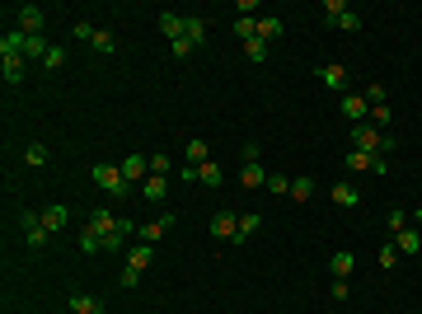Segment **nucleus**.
I'll return each mask as SVG.
<instances>
[{
	"label": "nucleus",
	"mask_w": 422,
	"mask_h": 314,
	"mask_svg": "<svg viewBox=\"0 0 422 314\" xmlns=\"http://www.w3.org/2000/svg\"><path fill=\"white\" fill-rule=\"evenodd\" d=\"M333 202L343 206V211H352V206H361V192L352 183H333Z\"/></svg>",
	"instance_id": "nucleus-20"
},
{
	"label": "nucleus",
	"mask_w": 422,
	"mask_h": 314,
	"mask_svg": "<svg viewBox=\"0 0 422 314\" xmlns=\"http://www.w3.org/2000/svg\"><path fill=\"white\" fill-rule=\"evenodd\" d=\"M361 99H366V104H385V85H366Z\"/></svg>",
	"instance_id": "nucleus-40"
},
{
	"label": "nucleus",
	"mask_w": 422,
	"mask_h": 314,
	"mask_svg": "<svg viewBox=\"0 0 422 314\" xmlns=\"http://www.w3.org/2000/svg\"><path fill=\"white\" fill-rule=\"evenodd\" d=\"M141 197H146V202H164V197H169V178H164V173H150V178L141 183Z\"/></svg>",
	"instance_id": "nucleus-14"
},
{
	"label": "nucleus",
	"mask_w": 422,
	"mask_h": 314,
	"mask_svg": "<svg viewBox=\"0 0 422 314\" xmlns=\"http://www.w3.org/2000/svg\"><path fill=\"white\" fill-rule=\"evenodd\" d=\"M328 272H333L338 282H347V277L357 272V258H352V253H347V249H338V253H333V258H328Z\"/></svg>",
	"instance_id": "nucleus-15"
},
{
	"label": "nucleus",
	"mask_w": 422,
	"mask_h": 314,
	"mask_svg": "<svg viewBox=\"0 0 422 314\" xmlns=\"http://www.w3.org/2000/svg\"><path fill=\"white\" fill-rule=\"evenodd\" d=\"M192 43H188V38H178V43H169V57H178V62H183V57H192Z\"/></svg>",
	"instance_id": "nucleus-39"
},
{
	"label": "nucleus",
	"mask_w": 422,
	"mask_h": 314,
	"mask_svg": "<svg viewBox=\"0 0 422 314\" xmlns=\"http://www.w3.org/2000/svg\"><path fill=\"white\" fill-rule=\"evenodd\" d=\"M267 52H272V43H263V38H249V43H244V57H249L253 66H263Z\"/></svg>",
	"instance_id": "nucleus-27"
},
{
	"label": "nucleus",
	"mask_w": 422,
	"mask_h": 314,
	"mask_svg": "<svg viewBox=\"0 0 422 314\" xmlns=\"http://www.w3.org/2000/svg\"><path fill=\"white\" fill-rule=\"evenodd\" d=\"M234 38H239V43L258 38V19H234Z\"/></svg>",
	"instance_id": "nucleus-31"
},
{
	"label": "nucleus",
	"mask_w": 422,
	"mask_h": 314,
	"mask_svg": "<svg viewBox=\"0 0 422 314\" xmlns=\"http://www.w3.org/2000/svg\"><path fill=\"white\" fill-rule=\"evenodd\" d=\"M399 258H404V253L394 249V244H385V249H380V267H394V263H399Z\"/></svg>",
	"instance_id": "nucleus-41"
},
{
	"label": "nucleus",
	"mask_w": 422,
	"mask_h": 314,
	"mask_svg": "<svg viewBox=\"0 0 422 314\" xmlns=\"http://www.w3.org/2000/svg\"><path fill=\"white\" fill-rule=\"evenodd\" d=\"M118 282H122V291H132V286L141 282V272H132V267H122V277H118Z\"/></svg>",
	"instance_id": "nucleus-44"
},
{
	"label": "nucleus",
	"mask_w": 422,
	"mask_h": 314,
	"mask_svg": "<svg viewBox=\"0 0 422 314\" xmlns=\"http://www.w3.org/2000/svg\"><path fill=\"white\" fill-rule=\"evenodd\" d=\"M19 230H24V244H29V249H43L47 235H52V230L43 225V216H38V211H19Z\"/></svg>",
	"instance_id": "nucleus-5"
},
{
	"label": "nucleus",
	"mask_w": 422,
	"mask_h": 314,
	"mask_svg": "<svg viewBox=\"0 0 422 314\" xmlns=\"http://www.w3.org/2000/svg\"><path fill=\"white\" fill-rule=\"evenodd\" d=\"M253 10H258V0H239V5H234V15H239V19H249Z\"/></svg>",
	"instance_id": "nucleus-45"
},
{
	"label": "nucleus",
	"mask_w": 422,
	"mask_h": 314,
	"mask_svg": "<svg viewBox=\"0 0 422 314\" xmlns=\"http://www.w3.org/2000/svg\"><path fill=\"white\" fill-rule=\"evenodd\" d=\"M347 141H352V150H371V155H390L394 150V136L380 131V127H371V122H357L347 131Z\"/></svg>",
	"instance_id": "nucleus-1"
},
{
	"label": "nucleus",
	"mask_w": 422,
	"mask_h": 314,
	"mask_svg": "<svg viewBox=\"0 0 422 314\" xmlns=\"http://www.w3.org/2000/svg\"><path fill=\"white\" fill-rule=\"evenodd\" d=\"M183 38L192 43V48H202V43H206V19H197V15H183Z\"/></svg>",
	"instance_id": "nucleus-18"
},
{
	"label": "nucleus",
	"mask_w": 422,
	"mask_h": 314,
	"mask_svg": "<svg viewBox=\"0 0 422 314\" xmlns=\"http://www.w3.org/2000/svg\"><path fill=\"white\" fill-rule=\"evenodd\" d=\"M281 33H286V24H281L277 15H267V19H258V38H263V43H277Z\"/></svg>",
	"instance_id": "nucleus-25"
},
{
	"label": "nucleus",
	"mask_w": 422,
	"mask_h": 314,
	"mask_svg": "<svg viewBox=\"0 0 422 314\" xmlns=\"http://www.w3.org/2000/svg\"><path fill=\"white\" fill-rule=\"evenodd\" d=\"M10 15H15V29H24L29 38H43V29H47V15L38 10V5H15Z\"/></svg>",
	"instance_id": "nucleus-4"
},
{
	"label": "nucleus",
	"mask_w": 422,
	"mask_h": 314,
	"mask_svg": "<svg viewBox=\"0 0 422 314\" xmlns=\"http://www.w3.org/2000/svg\"><path fill=\"white\" fill-rule=\"evenodd\" d=\"M319 80H324L328 90H347V66H338V62H324V66H319Z\"/></svg>",
	"instance_id": "nucleus-17"
},
{
	"label": "nucleus",
	"mask_w": 422,
	"mask_h": 314,
	"mask_svg": "<svg viewBox=\"0 0 422 314\" xmlns=\"http://www.w3.org/2000/svg\"><path fill=\"white\" fill-rule=\"evenodd\" d=\"M310 192H314V178H291V197L296 202H310Z\"/></svg>",
	"instance_id": "nucleus-33"
},
{
	"label": "nucleus",
	"mask_w": 422,
	"mask_h": 314,
	"mask_svg": "<svg viewBox=\"0 0 422 314\" xmlns=\"http://www.w3.org/2000/svg\"><path fill=\"white\" fill-rule=\"evenodd\" d=\"M343 117H347L352 127H357V122H366V117H371V104H366L361 94H343Z\"/></svg>",
	"instance_id": "nucleus-13"
},
{
	"label": "nucleus",
	"mask_w": 422,
	"mask_h": 314,
	"mask_svg": "<svg viewBox=\"0 0 422 314\" xmlns=\"http://www.w3.org/2000/svg\"><path fill=\"white\" fill-rule=\"evenodd\" d=\"M0 76H5L10 90H15V85H24V76H29V62H24L19 52H0Z\"/></svg>",
	"instance_id": "nucleus-7"
},
{
	"label": "nucleus",
	"mask_w": 422,
	"mask_h": 314,
	"mask_svg": "<svg viewBox=\"0 0 422 314\" xmlns=\"http://www.w3.org/2000/svg\"><path fill=\"white\" fill-rule=\"evenodd\" d=\"M47 52H52V43H47V38H24V62H29V57H38V62H43Z\"/></svg>",
	"instance_id": "nucleus-29"
},
{
	"label": "nucleus",
	"mask_w": 422,
	"mask_h": 314,
	"mask_svg": "<svg viewBox=\"0 0 422 314\" xmlns=\"http://www.w3.org/2000/svg\"><path fill=\"white\" fill-rule=\"evenodd\" d=\"M390 244H394L399 253H418V249H422V230H399Z\"/></svg>",
	"instance_id": "nucleus-21"
},
{
	"label": "nucleus",
	"mask_w": 422,
	"mask_h": 314,
	"mask_svg": "<svg viewBox=\"0 0 422 314\" xmlns=\"http://www.w3.org/2000/svg\"><path fill=\"white\" fill-rule=\"evenodd\" d=\"M239 183H244V188H267V169L263 164H244V169H239Z\"/></svg>",
	"instance_id": "nucleus-24"
},
{
	"label": "nucleus",
	"mask_w": 422,
	"mask_h": 314,
	"mask_svg": "<svg viewBox=\"0 0 422 314\" xmlns=\"http://www.w3.org/2000/svg\"><path fill=\"white\" fill-rule=\"evenodd\" d=\"M90 48H94V52H113V33H108V29H99Z\"/></svg>",
	"instance_id": "nucleus-38"
},
{
	"label": "nucleus",
	"mask_w": 422,
	"mask_h": 314,
	"mask_svg": "<svg viewBox=\"0 0 422 314\" xmlns=\"http://www.w3.org/2000/svg\"><path fill=\"white\" fill-rule=\"evenodd\" d=\"M197 183H202V188H220V183H225L220 164H211V159H206V164H197Z\"/></svg>",
	"instance_id": "nucleus-23"
},
{
	"label": "nucleus",
	"mask_w": 422,
	"mask_h": 314,
	"mask_svg": "<svg viewBox=\"0 0 422 314\" xmlns=\"http://www.w3.org/2000/svg\"><path fill=\"white\" fill-rule=\"evenodd\" d=\"M118 169H122L127 183H146V178H150V155H127Z\"/></svg>",
	"instance_id": "nucleus-9"
},
{
	"label": "nucleus",
	"mask_w": 422,
	"mask_h": 314,
	"mask_svg": "<svg viewBox=\"0 0 422 314\" xmlns=\"http://www.w3.org/2000/svg\"><path fill=\"white\" fill-rule=\"evenodd\" d=\"M150 173H169V155H164V150L150 155Z\"/></svg>",
	"instance_id": "nucleus-43"
},
{
	"label": "nucleus",
	"mask_w": 422,
	"mask_h": 314,
	"mask_svg": "<svg viewBox=\"0 0 422 314\" xmlns=\"http://www.w3.org/2000/svg\"><path fill=\"white\" fill-rule=\"evenodd\" d=\"M71 33H76L80 43H94V33H99V29H94V24H85V19H80V24H76V29H71Z\"/></svg>",
	"instance_id": "nucleus-42"
},
{
	"label": "nucleus",
	"mask_w": 422,
	"mask_h": 314,
	"mask_svg": "<svg viewBox=\"0 0 422 314\" xmlns=\"http://www.w3.org/2000/svg\"><path fill=\"white\" fill-rule=\"evenodd\" d=\"M418 230H422V216H418Z\"/></svg>",
	"instance_id": "nucleus-46"
},
{
	"label": "nucleus",
	"mask_w": 422,
	"mask_h": 314,
	"mask_svg": "<svg viewBox=\"0 0 422 314\" xmlns=\"http://www.w3.org/2000/svg\"><path fill=\"white\" fill-rule=\"evenodd\" d=\"M174 230V216H160V220H150V225H136V235H141V244H160V239Z\"/></svg>",
	"instance_id": "nucleus-12"
},
{
	"label": "nucleus",
	"mask_w": 422,
	"mask_h": 314,
	"mask_svg": "<svg viewBox=\"0 0 422 314\" xmlns=\"http://www.w3.org/2000/svg\"><path fill=\"white\" fill-rule=\"evenodd\" d=\"M94 183L108 192V197H127V192H132V183L122 178V169H118V164H94Z\"/></svg>",
	"instance_id": "nucleus-3"
},
{
	"label": "nucleus",
	"mask_w": 422,
	"mask_h": 314,
	"mask_svg": "<svg viewBox=\"0 0 422 314\" xmlns=\"http://www.w3.org/2000/svg\"><path fill=\"white\" fill-rule=\"evenodd\" d=\"M347 169L352 173H385V155H371V150H347Z\"/></svg>",
	"instance_id": "nucleus-6"
},
{
	"label": "nucleus",
	"mask_w": 422,
	"mask_h": 314,
	"mask_svg": "<svg viewBox=\"0 0 422 314\" xmlns=\"http://www.w3.org/2000/svg\"><path fill=\"white\" fill-rule=\"evenodd\" d=\"M183 155H188V164H206V159H211V145H206L202 136H192V141H188V150H183Z\"/></svg>",
	"instance_id": "nucleus-26"
},
{
	"label": "nucleus",
	"mask_w": 422,
	"mask_h": 314,
	"mask_svg": "<svg viewBox=\"0 0 422 314\" xmlns=\"http://www.w3.org/2000/svg\"><path fill=\"white\" fill-rule=\"evenodd\" d=\"M211 235L234 244V235H239V216H234V211H216V216H211Z\"/></svg>",
	"instance_id": "nucleus-10"
},
{
	"label": "nucleus",
	"mask_w": 422,
	"mask_h": 314,
	"mask_svg": "<svg viewBox=\"0 0 422 314\" xmlns=\"http://www.w3.org/2000/svg\"><path fill=\"white\" fill-rule=\"evenodd\" d=\"M62 66H66V48H52L43 57V71H62Z\"/></svg>",
	"instance_id": "nucleus-35"
},
{
	"label": "nucleus",
	"mask_w": 422,
	"mask_h": 314,
	"mask_svg": "<svg viewBox=\"0 0 422 314\" xmlns=\"http://www.w3.org/2000/svg\"><path fill=\"white\" fill-rule=\"evenodd\" d=\"M160 33H164L169 43H178V38H183V15H174V10H164V15H160Z\"/></svg>",
	"instance_id": "nucleus-19"
},
{
	"label": "nucleus",
	"mask_w": 422,
	"mask_h": 314,
	"mask_svg": "<svg viewBox=\"0 0 422 314\" xmlns=\"http://www.w3.org/2000/svg\"><path fill=\"white\" fill-rule=\"evenodd\" d=\"M71 310H76V314H104V300H99V296H85V291H76V296H71Z\"/></svg>",
	"instance_id": "nucleus-22"
},
{
	"label": "nucleus",
	"mask_w": 422,
	"mask_h": 314,
	"mask_svg": "<svg viewBox=\"0 0 422 314\" xmlns=\"http://www.w3.org/2000/svg\"><path fill=\"white\" fill-rule=\"evenodd\" d=\"M258 225H263V216H258V211H249V216H239V235H234V244H244V239H249L253 230H258Z\"/></svg>",
	"instance_id": "nucleus-28"
},
{
	"label": "nucleus",
	"mask_w": 422,
	"mask_h": 314,
	"mask_svg": "<svg viewBox=\"0 0 422 314\" xmlns=\"http://www.w3.org/2000/svg\"><path fill=\"white\" fill-rule=\"evenodd\" d=\"M385 225H390V239H394L399 230H408V211H390V220H385Z\"/></svg>",
	"instance_id": "nucleus-37"
},
{
	"label": "nucleus",
	"mask_w": 422,
	"mask_h": 314,
	"mask_svg": "<svg viewBox=\"0 0 422 314\" xmlns=\"http://www.w3.org/2000/svg\"><path fill=\"white\" fill-rule=\"evenodd\" d=\"M118 220H122V216H113L108 206H94L90 216H85V225H90L94 235H104V239H108V235H113V230H118Z\"/></svg>",
	"instance_id": "nucleus-8"
},
{
	"label": "nucleus",
	"mask_w": 422,
	"mask_h": 314,
	"mask_svg": "<svg viewBox=\"0 0 422 314\" xmlns=\"http://www.w3.org/2000/svg\"><path fill=\"white\" fill-rule=\"evenodd\" d=\"M38 216H43V225L52 230V235H57V230H66V220H71V206H62V202H47L43 211H38Z\"/></svg>",
	"instance_id": "nucleus-11"
},
{
	"label": "nucleus",
	"mask_w": 422,
	"mask_h": 314,
	"mask_svg": "<svg viewBox=\"0 0 422 314\" xmlns=\"http://www.w3.org/2000/svg\"><path fill=\"white\" fill-rule=\"evenodd\" d=\"M267 188L277 192V197H291V178L286 173H267Z\"/></svg>",
	"instance_id": "nucleus-34"
},
{
	"label": "nucleus",
	"mask_w": 422,
	"mask_h": 314,
	"mask_svg": "<svg viewBox=\"0 0 422 314\" xmlns=\"http://www.w3.org/2000/svg\"><path fill=\"white\" fill-rule=\"evenodd\" d=\"M366 122L385 131V127H390V104H371V117H366Z\"/></svg>",
	"instance_id": "nucleus-32"
},
{
	"label": "nucleus",
	"mask_w": 422,
	"mask_h": 314,
	"mask_svg": "<svg viewBox=\"0 0 422 314\" xmlns=\"http://www.w3.org/2000/svg\"><path fill=\"white\" fill-rule=\"evenodd\" d=\"M418 216H422V206H418Z\"/></svg>",
	"instance_id": "nucleus-47"
},
{
	"label": "nucleus",
	"mask_w": 422,
	"mask_h": 314,
	"mask_svg": "<svg viewBox=\"0 0 422 314\" xmlns=\"http://www.w3.org/2000/svg\"><path fill=\"white\" fill-rule=\"evenodd\" d=\"M324 24L328 29H343V33H361V15L343 0H324Z\"/></svg>",
	"instance_id": "nucleus-2"
},
{
	"label": "nucleus",
	"mask_w": 422,
	"mask_h": 314,
	"mask_svg": "<svg viewBox=\"0 0 422 314\" xmlns=\"http://www.w3.org/2000/svg\"><path fill=\"white\" fill-rule=\"evenodd\" d=\"M80 253H104V235H94L90 225L80 230Z\"/></svg>",
	"instance_id": "nucleus-30"
},
{
	"label": "nucleus",
	"mask_w": 422,
	"mask_h": 314,
	"mask_svg": "<svg viewBox=\"0 0 422 314\" xmlns=\"http://www.w3.org/2000/svg\"><path fill=\"white\" fill-rule=\"evenodd\" d=\"M24 164H47V145H43V141H33L29 150H24Z\"/></svg>",
	"instance_id": "nucleus-36"
},
{
	"label": "nucleus",
	"mask_w": 422,
	"mask_h": 314,
	"mask_svg": "<svg viewBox=\"0 0 422 314\" xmlns=\"http://www.w3.org/2000/svg\"><path fill=\"white\" fill-rule=\"evenodd\" d=\"M150 258H155V244H132V249H127V267H132V272H146Z\"/></svg>",
	"instance_id": "nucleus-16"
}]
</instances>
